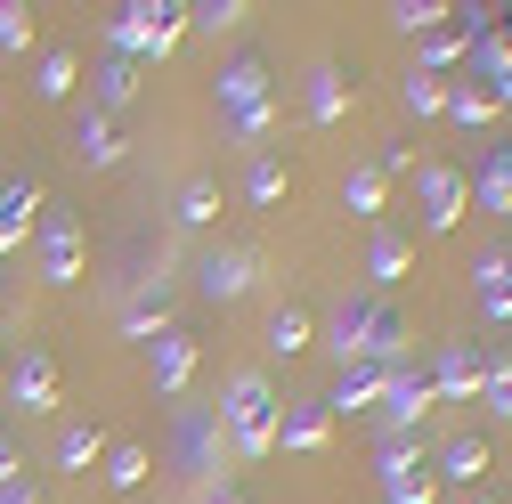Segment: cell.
<instances>
[{
	"instance_id": "obj_8",
	"label": "cell",
	"mask_w": 512,
	"mask_h": 504,
	"mask_svg": "<svg viewBox=\"0 0 512 504\" xmlns=\"http://www.w3.org/2000/svg\"><path fill=\"white\" fill-rule=\"evenodd\" d=\"M382 383H391V358H350V366L334 374V391H326V415L342 423V415H366V407H382Z\"/></svg>"
},
{
	"instance_id": "obj_18",
	"label": "cell",
	"mask_w": 512,
	"mask_h": 504,
	"mask_svg": "<svg viewBox=\"0 0 512 504\" xmlns=\"http://www.w3.org/2000/svg\"><path fill=\"white\" fill-rule=\"evenodd\" d=\"M171 326V277H147L131 301H122V334H131V342H155Z\"/></svg>"
},
{
	"instance_id": "obj_19",
	"label": "cell",
	"mask_w": 512,
	"mask_h": 504,
	"mask_svg": "<svg viewBox=\"0 0 512 504\" xmlns=\"http://www.w3.org/2000/svg\"><path fill=\"white\" fill-rule=\"evenodd\" d=\"M252 277H261V261H252V252H212V261L196 269L204 301H244V293H252Z\"/></svg>"
},
{
	"instance_id": "obj_37",
	"label": "cell",
	"mask_w": 512,
	"mask_h": 504,
	"mask_svg": "<svg viewBox=\"0 0 512 504\" xmlns=\"http://www.w3.org/2000/svg\"><path fill=\"white\" fill-rule=\"evenodd\" d=\"M480 407H512V358H496V366H480Z\"/></svg>"
},
{
	"instance_id": "obj_42",
	"label": "cell",
	"mask_w": 512,
	"mask_h": 504,
	"mask_svg": "<svg viewBox=\"0 0 512 504\" xmlns=\"http://www.w3.org/2000/svg\"><path fill=\"white\" fill-rule=\"evenodd\" d=\"M0 504H41V496H33L25 480H9V488H0Z\"/></svg>"
},
{
	"instance_id": "obj_9",
	"label": "cell",
	"mask_w": 512,
	"mask_h": 504,
	"mask_svg": "<svg viewBox=\"0 0 512 504\" xmlns=\"http://www.w3.org/2000/svg\"><path fill=\"white\" fill-rule=\"evenodd\" d=\"M41 277L49 285H82V228H74V212H41Z\"/></svg>"
},
{
	"instance_id": "obj_45",
	"label": "cell",
	"mask_w": 512,
	"mask_h": 504,
	"mask_svg": "<svg viewBox=\"0 0 512 504\" xmlns=\"http://www.w3.org/2000/svg\"><path fill=\"white\" fill-rule=\"evenodd\" d=\"M504 423H512V407H504Z\"/></svg>"
},
{
	"instance_id": "obj_41",
	"label": "cell",
	"mask_w": 512,
	"mask_h": 504,
	"mask_svg": "<svg viewBox=\"0 0 512 504\" xmlns=\"http://www.w3.org/2000/svg\"><path fill=\"white\" fill-rule=\"evenodd\" d=\"M17 480V448H9V431H0V488Z\"/></svg>"
},
{
	"instance_id": "obj_27",
	"label": "cell",
	"mask_w": 512,
	"mask_h": 504,
	"mask_svg": "<svg viewBox=\"0 0 512 504\" xmlns=\"http://www.w3.org/2000/svg\"><path fill=\"white\" fill-rule=\"evenodd\" d=\"M447 122H464V131H488L496 122V98L488 90H472V82H447V106H439Z\"/></svg>"
},
{
	"instance_id": "obj_22",
	"label": "cell",
	"mask_w": 512,
	"mask_h": 504,
	"mask_svg": "<svg viewBox=\"0 0 512 504\" xmlns=\"http://www.w3.org/2000/svg\"><path fill=\"white\" fill-rule=\"evenodd\" d=\"M342 204H350V220H382V204H391V179H382L374 163H350V179H342Z\"/></svg>"
},
{
	"instance_id": "obj_32",
	"label": "cell",
	"mask_w": 512,
	"mask_h": 504,
	"mask_svg": "<svg viewBox=\"0 0 512 504\" xmlns=\"http://www.w3.org/2000/svg\"><path fill=\"white\" fill-rule=\"evenodd\" d=\"M447 17H456L447 0H391V25H399V33H415V41H423L431 25H447Z\"/></svg>"
},
{
	"instance_id": "obj_30",
	"label": "cell",
	"mask_w": 512,
	"mask_h": 504,
	"mask_svg": "<svg viewBox=\"0 0 512 504\" xmlns=\"http://www.w3.org/2000/svg\"><path fill=\"white\" fill-rule=\"evenodd\" d=\"M106 488H122V496H131V488H147V448H139V439L106 448Z\"/></svg>"
},
{
	"instance_id": "obj_40",
	"label": "cell",
	"mask_w": 512,
	"mask_h": 504,
	"mask_svg": "<svg viewBox=\"0 0 512 504\" xmlns=\"http://www.w3.org/2000/svg\"><path fill=\"white\" fill-rule=\"evenodd\" d=\"M196 504H244V488L220 472V480H204V488H196Z\"/></svg>"
},
{
	"instance_id": "obj_43",
	"label": "cell",
	"mask_w": 512,
	"mask_h": 504,
	"mask_svg": "<svg viewBox=\"0 0 512 504\" xmlns=\"http://www.w3.org/2000/svg\"><path fill=\"white\" fill-rule=\"evenodd\" d=\"M0 318H9V301H0Z\"/></svg>"
},
{
	"instance_id": "obj_1",
	"label": "cell",
	"mask_w": 512,
	"mask_h": 504,
	"mask_svg": "<svg viewBox=\"0 0 512 504\" xmlns=\"http://www.w3.org/2000/svg\"><path fill=\"white\" fill-rule=\"evenodd\" d=\"M326 350L350 366V358H391L399 366V350H407V318L382 293H358V301H342L334 309V326H326Z\"/></svg>"
},
{
	"instance_id": "obj_36",
	"label": "cell",
	"mask_w": 512,
	"mask_h": 504,
	"mask_svg": "<svg viewBox=\"0 0 512 504\" xmlns=\"http://www.w3.org/2000/svg\"><path fill=\"white\" fill-rule=\"evenodd\" d=\"M504 269H512V252H504V244H496V252H480V261H472V269H464V277H472V293H480V301H488V293H496V285H504Z\"/></svg>"
},
{
	"instance_id": "obj_3",
	"label": "cell",
	"mask_w": 512,
	"mask_h": 504,
	"mask_svg": "<svg viewBox=\"0 0 512 504\" xmlns=\"http://www.w3.org/2000/svg\"><path fill=\"white\" fill-rule=\"evenodd\" d=\"M220 114H228V139L236 147H261L277 131V98H269V66L261 57H236L220 74Z\"/></svg>"
},
{
	"instance_id": "obj_44",
	"label": "cell",
	"mask_w": 512,
	"mask_h": 504,
	"mask_svg": "<svg viewBox=\"0 0 512 504\" xmlns=\"http://www.w3.org/2000/svg\"><path fill=\"white\" fill-rule=\"evenodd\" d=\"M472 504H488V496H472Z\"/></svg>"
},
{
	"instance_id": "obj_39",
	"label": "cell",
	"mask_w": 512,
	"mask_h": 504,
	"mask_svg": "<svg viewBox=\"0 0 512 504\" xmlns=\"http://www.w3.org/2000/svg\"><path fill=\"white\" fill-rule=\"evenodd\" d=\"M480 318H488V326H512V269H504V285L480 301Z\"/></svg>"
},
{
	"instance_id": "obj_38",
	"label": "cell",
	"mask_w": 512,
	"mask_h": 504,
	"mask_svg": "<svg viewBox=\"0 0 512 504\" xmlns=\"http://www.w3.org/2000/svg\"><path fill=\"white\" fill-rule=\"evenodd\" d=\"M33 41V9H17V0H0V49H25Z\"/></svg>"
},
{
	"instance_id": "obj_29",
	"label": "cell",
	"mask_w": 512,
	"mask_h": 504,
	"mask_svg": "<svg viewBox=\"0 0 512 504\" xmlns=\"http://www.w3.org/2000/svg\"><path fill=\"white\" fill-rule=\"evenodd\" d=\"M244 196L261 204V212L285 204V163H277V155H252V163H244Z\"/></svg>"
},
{
	"instance_id": "obj_2",
	"label": "cell",
	"mask_w": 512,
	"mask_h": 504,
	"mask_svg": "<svg viewBox=\"0 0 512 504\" xmlns=\"http://www.w3.org/2000/svg\"><path fill=\"white\" fill-rule=\"evenodd\" d=\"M187 33V9L179 0H122V9H106V57H171Z\"/></svg>"
},
{
	"instance_id": "obj_23",
	"label": "cell",
	"mask_w": 512,
	"mask_h": 504,
	"mask_svg": "<svg viewBox=\"0 0 512 504\" xmlns=\"http://www.w3.org/2000/svg\"><path fill=\"white\" fill-rule=\"evenodd\" d=\"M472 196H480V212H512V139L488 147V163H480V179H472Z\"/></svg>"
},
{
	"instance_id": "obj_35",
	"label": "cell",
	"mask_w": 512,
	"mask_h": 504,
	"mask_svg": "<svg viewBox=\"0 0 512 504\" xmlns=\"http://www.w3.org/2000/svg\"><path fill=\"white\" fill-rule=\"evenodd\" d=\"M252 9H244V0H204V9H187V25H204V33H236Z\"/></svg>"
},
{
	"instance_id": "obj_11",
	"label": "cell",
	"mask_w": 512,
	"mask_h": 504,
	"mask_svg": "<svg viewBox=\"0 0 512 504\" xmlns=\"http://www.w3.org/2000/svg\"><path fill=\"white\" fill-rule=\"evenodd\" d=\"M431 407H439V399H431V383L399 358V366H391V383H382V423H391V431H415Z\"/></svg>"
},
{
	"instance_id": "obj_12",
	"label": "cell",
	"mask_w": 512,
	"mask_h": 504,
	"mask_svg": "<svg viewBox=\"0 0 512 504\" xmlns=\"http://www.w3.org/2000/svg\"><path fill=\"white\" fill-rule=\"evenodd\" d=\"M301 106H309V122H317V131H334V122L358 106V82H350L342 66H309V90H301Z\"/></svg>"
},
{
	"instance_id": "obj_31",
	"label": "cell",
	"mask_w": 512,
	"mask_h": 504,
	"mask_svg": "<svg viewBox=\"0 0 512 504\" xmlns=\"http://www.w3.org/2000/svg\"><path fill=\"white\" fill-rule=\"evenodd\" d=\"M74 82H82V57H74V49H49L33 90H41V98H74Z\"/></svg>"
},
{
	"instance_id": "obj_10",
	"label": "cell",
	"mask_w": 512,
	"mask_h": 504,
	"mask_svg": "<svg viewBox=\"0 0 512 504\" xmlns=\"http://www.w3.org/2000/svg\"><path fill=\"white\" fill-rule=\"evenodd\" d=\"M334 439V415H326V399H285L277 407V448H293V456H317Z\"/></svg>"
},
{
	"instance_id": "obj_5",
	"label": "cell",
	"mask_w": 512,
	"mask_h": 504,
	"mask_svg": "<svg viewBox=\"0 0 512 504\" xmlns=\"http://www.w3.org/2000/svg\"><path fill=\"white\" fill-rule=\"evenodd\" d=\"M374 472H382V496L391 504H431V456L415 448V431H382V448H374Z\"/></svg>"
},
{
	"instance_id": "obj_20",
	"label": "cell",
	"mask_w": 512,
	"mask_h": 504,
	"mask_svg": "<svg viewBox=\"0 0 512 504\" xmlns=\"http://www.w3.org/2000/svg\"><path fill=\"white\" fill-rule=\"evenodd\" d=\"M179 448H187V472L196 480H220V431L204 407H179Z\"/></svg>"
},
{
	"instance_id": "obj_25",
	"label": "cell",
	"mask_w": 512,
	"mask_h": 504,
	"mask_svg": "<svg viewBox=\"0 0 512 504\" xmlns=\"http://www.w3.org/2000/svg\"><path fill=\"white\" fill-rule=\"evenodd\" d=\"M131 98H139V66H131V57H106V66H98V114L114 122Z\"/></svg>"
},
{
	"instance_id": "obj_13",
	"label": "cell",
	"mask_w": 512,
	"mask_h": 504,
	"mask_svg": "<svg viewBox=\"0 0 512 504\" xmlns=\"http://www.w3.org/2000/svg\"><path fill=\"white\" fill-rule=\"evenodd\" d=\"M41 179H0V261H9V252L25 244V228L41 220Z\"/></svg>"
},
{
	"instance_id": "obj_16",
	"label": "cell",
	"mask_w": 512,
	"mask_h": 504,
	"mask_svg": "<svg viewBox=\"0 0 512 504\" xmlns=\"http://www.w3.org/2000/svg\"><path fill=\"white\" fill-rule=\"evenodd\" d=\"M9 399H17L25 415L57 407V358H49V350H25V358L9 366Z\"/></svg>"
},
{
	"instance_id": "obj_6",
	"label": "cell",
	"mask_w": 512,
	"mask_h": 504,
	"mask_svg": "<svg viewBox=\"0 0 512 504\" xmlns=\"http://www.w3.org/2000/svg\"><path fill=\"white\" fill-rule=\"evenodd\" d=\"M415 204H423V228L447 236V228H464V212H472V179L456 163H423L415 171Z\"/></svg>"
},
{
	"instance_id": "obj_26",
	"label": "cell",
	"mask_w": 512,
	"mask_h": 504,
	"mask_svg": "<svg viewBox=\"0 0 512 504\" xmlns=\"http://www.w3.org/2000/svg\"><path fill=\"white\" fill-rule=\"evenodd\" d=\"M179 220H187V228H212V220H220V179H212V171H187V187H179Z\"/></svg>"
},
{
	"instance_id": "obj_15",
	"label": "cell",
	"mask_w": 512,
	"mask_h": 504,
	"mask_svg": "<svg viewBox=\"0 0 512 504\" xmlns=\"http://www.w3.org/2000/svg\"><path fill=\"white\" fill-rule=\"evenodd\" d=\"M423 383H431V399H447V407H456V399H480V358H472L464 342H439V358H431Z\"/></svg>"
},
{
	"instance_id": "obj_7",
	"label": "cell",
	"mask_w": 512,
	"mask_h": 504,
	"mask_svg": "<svg viewBox=\"0 0 512 504\" xmlns=\"http://www.w3.org/2000/svg\"><path fill=\"white\" fill-rule=\"evenodd\" d=\"M196 366H204L196 334H179V326H163V334L147 342V383H155V399H187V383H196Z\"/></svg>"
},
{
	"instance_id": "obj_17",
	"label": "cell",
	"mask_w": 512,
	"mask_h": 504,
	"mask_svg": "<svg viewBox=\"0 0 512 504\" xmlns=\"http://www.w3.org/2000/svg\"><path fill=\"white\" fill-rule=\"evenodd\" d=\"M496 472V456H488V439H447V448H439V464H431V480H447V488H480Z\"/></svg>"
},
{
	"instance_id": "obj_14",
	"label": "cell",
	"mask_w": 512,
	"mask_h": 504,
	"mask_svg": "<svg viewBox=\"0 0 512 504\" xmlns=\"http://www.w3.org/2000/svg\"><path fill=\"white\" fill-rule=\"evenodd\" d=\"M407 269H415V244H407L391 220H374V228H366V277H374V293H391Z\"/></svg>"
},
{
	"instance_id": "obj_4",
	"label": "cell",
	"mask_w": 512,
	"mask_h": 504,
	"mask_svg": "<svg viewBox=\"0 0 512 504\" xmlns=\"http://www.w3.org/2000/svg\"><path fill=\"white\" fill-rule=\"evenodd\" d=\"M277 391H269V374H236L228 383V407H220V423H228V439H236V456L244 464H261V456H277Z\"/></svg>"
},
{
	"instance_id": "obj_21",
	"label": "cell",
	"mask_w": 512,
	"mask_h": 504,
	"mask_svg": "<svg viewBox=\"0 0 512 504\" xmlns=\"http://www.w3.org/2000/svg\"><path fill=\"white\" fill-rule=\"evenodd\" d=\"M74 155H82L90 171H114V163H122V155H131V147H122V131H114V122H106V114L90 106V114L74 122Z\"/></svg>"
},
{
	"instance_id": "obj_33",
	"label": "cell",
	"mask_w": 512,
	"mask_h": 504,
	"mask_svg": "<svg viewBox=\"0 0 512 504\" xmlns=\"http://www.w3.org/2000/svg\"><path fill=\"white\" fill-rule=\"evenodd\" d=\"M399 106H407V114H415V122H423V114H439V106H447V82H439V74H423V66H415V74H407V82H399Z\"/></svg>"
},
{
	"instance_id": "obj_24",
	"label": "cell",
	"mask_w": 512,
	"mask_h": 504,
	"mask_svg": "<svg viewBox=\"0 0 512 504\" xmlns=\"http://www.w3.org/2000/svg\"><path fill=\"white\" fill-rule=\"evenodd\" d=\"M464 49H472L464 17H447V25H431V33H423V74H439V82H447V66H456Z\"/></svg>"
},
{
	"instance_id": "obj_34",
	"label": "cell",
	"mask_w": 512,
	"mask_h": 504,
	"mask_svg": "<svg viewBox=\"0 0 512 504\" xmlns=\"http://www.w3.org/2000/svg\"><path fill=\"white\" fill-rule=\"evenodd\" d=\"M90 464H98V431H90V423H74L66 439H57V472H90Z\"/></svg>"
},
{
	"instance_id": "obj_28",
	"label": "cell",
	"mask_w": 512,
	"mask_h": 504,
	"mask_svg": "<svg viewBox=\"0 0 512 504\" xmlns=\"http://www.w3.org/2000/svg\"><path fill=\"white\" fill-rule=\"evenodd\" d=\"M309 334H317V326H309V309H301V301H285V309H269V350H277V358H293V350H309Z\"/></svg>"
}]
</instances>
